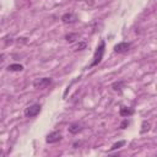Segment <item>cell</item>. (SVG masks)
<instances>
[{
    "instance_id": "52a82bcc",
    "label": "cell",
    "mask_w": 157,
    "mask_h": 157,
    "mask_svg": "<svg viewBox=\"0 0 157 157\" xmlns=\"http://www.w3.org/2000/svg\"><path fill=\"white\" fill-rule=\"evenodd\" d=\"M82 129H84V128H82V125H81L80 123H72V124H70V127H69V131H70L71 134H74V135L78 134Z\"/></svg>"
},
{
    "instance_id": "3957f363",
    "label": "cell",
    "mask_w": 157,
    "mask_h": 157,
    "mask_svg": "<svg viewBox=\"0 0 157 157\" xmlns=\"http://www.w3.org/2000/svg\"><path fill=\"white\" fill-rule=\"evenodd\" d=\"M52 78L50 77H42V78H37L33 81V87L37 90H44L52 84Z\"/></svg>"
},
{
    "instance_id": "6da1fadb",
    "label": "cell",
    "mask_w": 157,
    "mask_h": 157,
    "mask_svg": "<svg viewBox=\"0 0 157 157\" xmlns=\"http://www.w3.org/2000/svg\"><path fill=\"white\" fill-rule=\"evenodd\" d=\"M104 52H106V43H104V41H101V43L98 44V47L96 48V52H95V54H93V60H92L90 68L96 66V65H98V64L102 62L103 55H104Z\"/></svg>"
},
{
    "instance_id": "ba28073f",
    "label": "cell",
    "mask_w": 157,
    "mask_h": 157,
    "mask_svg": "<svg viewBox=\"0 0 157 157\" xmlns=\"http://www.w3.org/2000/svg\"><path fill=\"white\" fill-rule=\"evenodd\" d=\"M119 114L122 117H130L134 114V109L133 108H128V107H122L119 111Z\"/></svg>"
},
{
    "instance_id": "4fadbf2b",
    "label": "cell",
    "mask_w": 157,
    "mask_h": 157,
    "mask_svg": "<svg viewBox=\"0 0 157 157\" xmlns=\"http://www.w3.org/2000/svg\"><path fill=\"white\" fill-rule=\"evenodd\" d=\"M124 85V82L123 81H119V82H115V84H113V86H112V88L114 90V91H119V92H122V86Z\"/></svg>"
},
{
    "instance_id": "7a4b0ae2",
    "label": "cell",
    "mask_w": 157,
    "mask_h": 157,
    "mask_svg": "<svg viewBox=\"0 0 157 157\" xmlns=\"http://www.w3.org/2000/svg\"><path fill=\"white\" fill-rule=\"evenodd\" d=\"M41 111H42L41 104L34 103V104L28 106V107L25 109L24 113H25V117H26V118H34V117H37L39 113H41Z\"/></svg>"
},
{
    "instance_id": "7c38bea8",
    "label": "cell",
    "mask_w": 157,
    "mask_h": 157,
    "mask_svg": "<svg viewBox=\"0 0 157 157\" xmlns=\"http://www.w3.org/2000/svg\"><path fill=\"white\" fill-rule=\"evenodd\" d=\"M125 145V141H118L115 144H113V146L109 149V151H114V150H118V149H120L122 146Z\"/></svg>"
},
{
    "instance_id": "8fae6325",
    "label": "cell",
    "mask_w": 157,
    "mask_h": 157,
    "mask_svg": "<svg viewBox=\"0 0 157 157\" xmlns=\"http://www.w3.org/2000/svg\"><path fill=\"white\" fill-rule=\"evenodd\" d=\"M151 129V124L149 123V122H143V124H141V130H140V133L141 134H145V133H147L149 130Z\"/></svg>"
},
{
    "instance_id": "30bf717a",
    "label": "cell",
    "mask_w": 157,
    "mask_h": 157,
    "mask_svg": "<svg viewBox=\"0 0 157 157\" xmlns=\"http://www.w3.org/2000/svg\"><path fill=\"white\" fill-rule=\"evenodd\" d=\"M77 38H78V33H68V34L65 36L66 42H69V43H72V42H75Z\"/></svg>"
},
{
    "instance_id": "9c48e42d",
    "label": "cell",
    "mask_w": 157,
    "mask_h": 157,
    "mask_svg": "<svg viewBox=\"0 0 157 157\" xmlns=\"http://www.w3.org/2000/svg\"><path fill=\"white\" fill-rule=\"evenodd\" d=\"M9 71H22L24 70V66L21 64H10L8 68H6Z\"/></svg>"
},
{
    "instance_id": "5bb4252c",
    "label": "cell",
    "mask_w": 157,
    "mask_h": 157,
    "mask_svg": "<svg viewBox=\"0 0 157 157\" xmlns=\"http://www.w3.org/2000/svg\"><path fill=\"white\" fill-rule=\"evenodd\" d=\"M87 47V44L85 43V42H80L77 46H76V48H75V50H82V49H85Z\"/></svg>"
},
{
    "instance_id": "e0dca14e",
    "label": "cell",
    "mask_w": 157,
    "mask_h": 157,
    "mask_svg": "<svg viewBox=\"0 0 157 157\" xmlns=\"http://www.w3.org/2000/svg\"><path fill=\"white\" fill-rule=\"evenodd\" d=\"M4 155V152H3V150L2 149H0V156H3Z\"/></svg>"
},
{
    "instance_id": "2e32d148",
    "label": "cell",
    "mask_w": 157,
    "mask_h": 157,
    "mask_svg": "<svg viewBox=\"0 0 157 157\" xmlns=\"http://www.w3.org/2000/svg\"><path fill=\"white\" fill-rule=\"evenodd\" d=\"M4 58H5L4 54H0V64H2V63L4 62Z\"/></svg>"
},
{
    "instance_id": "8992f818",
    "label": "cell",
    "mask_w": 157,
    "mask_h": 157,
    "mask_svg": "<svg viewBox=\"0 0 157 157\" xmlns=\"http://www.w3.org/2000/svg\"><path fill=\"white\" fill-rule=\"evenodd\" d=\"M62 139H63V136H62L60 133H59V131H53V133H50V134L47 135L46 141L48 144H55V143H59Z\"/></svg>"
},
{
    "instance_id": "5b68a950",
    "label": "cell",
    "mask_w": 157,
    "mask_h": 157,
    "mask_svg": "<svg viewBox=\"0 0 157 157\" xmlns=\"http://www.w3.org/2000/svg\"><path fill=\"white\" fill-rule=\"evenodd\" d=\"M130 48H131V44L129 42H120L114 46V52L118 54H123V53L129 52Z\"/></svg>"
},
{
    "instance_id": "277c9868",
    "label": "cell",
    "mask_w": 157,
    "mask_h": 157,
    "mask_svg": "<svg viewBox=\"0 0 157 157\" xmlns=\"http://www.w3.org/2000/svg\"><path fill=\"white\" fill-rule=\"evenodd\" d=\"M77 16L74 14V12H66L62 16V22L65 24V25H72V24H76L77 22Z\"/></svg>"
},
{
    "instance_id": "9a60e30c",
    "label": "cell",
    "mask_w": 157,
    "mask_h": 157,
    "mask_svg": "<svg viewBox=\"0 0 157 157\" xmlns=\"http://www.w3.org/2000/svg\"><path fill=\"white\" fill-rule=\"evenodd\" d=\"M128 125H129V122H128V120H124V122L120 124V129H125Z\"/></svg>"
}]
</instances>
